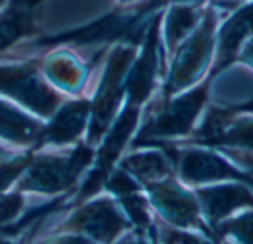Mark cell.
<instances>
[{
	"mask_svg": "<svg viewBox=\"0 0 253 244\" xmlns=\"http://www.w3.org/2000/svg\"><path fill=\"white\" fill-rule=\"evenodd\" d=\"M140 42L122 41L107 48V57L103 63V69L95 82V88L91 92V113L89 124L85 134V142L95 148L104 133L112 125L125 95V76L134 60Z\"/></svg>",
	"mask_w": 253,
	"mask_h": 244,
	"instance_id": "5b68a950",
	"label": "cell"
},
{
	"mask_svg": "<svg viewBox=\"0 0 253 244\" xmlns=\"http://www.w3.org/2000/svg\"><path fill=\"white\" fill-rule=\"evenodd\" d=\"M216 241H235L253 244V208L241 210L213 228Z\"/></svg>",
	"mask_w": 253,
	"mask_h": 244,
	"instance_id": "d6986e66",
	"label": "cell"
},
{
	"mask_svg": "<svg viewBox=\"0 0 253 244\" xmlns=\"http://www.w3.org/2000/svg\"><path fill=\"white\" fill-rule=\"evenodd\" d=\"M241 2H247V0H209L207 3L213 5L217 9H222L223 6H226L228 3H241Z\"/></svg>",
	"mask_w": 253,
	"mask_h": 244,
	"instance_id": "7402d4cb",
	"label": "cell"
},
{
	"mask_svg": "<svg viewBox=\"0 0 253 244\" xmlns=\"http://www.w3.org/2000/svg\"><path fill=\"white\" fill-rule=\"evenodd\" d=\"M36 60L48 82L66 97L86 94L94 66L98 63V60L84 61L76 54V49L67 46L46 49V54L36 57Z\"/></svg>",
	"mask_w": 253,
	"mask_h": 244,
	"instance_id": "8fae6325",
	"label": "cell"
},
{
	"mask_svg": "<svg viewBox=\"0 0 253 244\" xmlns=\"http://www.w3.org/2000/svg\"><path fill=\"white\" fill-rule=\"evenodd\" d=\"M238 112H252L253 113V104H247V106H243V107H235Z\"/></svg>",
	"mask_w": 253,
	"mask_h": 244,
	"instance_id": "d4e9b609",
	"label": "cell"
},
{
	"mask_svg": "<svg viewBox=\"0 0 253 244\" xmlns=\"http://www.w3.org/2000/svg\"><path fill=\"white\" fill-rule=\"evenodd\" d=\"M253 36V0L240 5L229 17L217 24L216 45L209 76L214 79L220 72L235 63L243 45Z\"/></svg>",
	"mask_w": 253,
	"mask_h": 244,
	"instance_id": "4fadbf2b",
	"label": "cell"
},
{
	"mask_svg": "<svg viewBox=\"0 0 253 244\" xmlns=\"http://www.w3.org/2000/svg\"><path fill=\"white\" fill-rule=\"evenodd\" d=\"M9 2H11V0H0V11L5 9L9 5Z\"/></svg>",
	"mask_w": 253,
	"mask_h": 244,
	"instance_id": "484cf974",
	"label": "cell"
},
{
	"mask_svg": "<svg viewBox=\"0 0 253 244\" xmlns=\"http://www.w3.org/2000/svg\"><path fill=\"white\" fill-rule=\"evenodd\" d=\"M235 61L243 63V64H246L247 67H250L253 70V36L243 45V48L240 49Z\"/></svg>",
	"mask_w": 253,
	"mask_h": 244,
	"instance_id": "44dd1931",
	"label": "cell"
},
{
	"mask_svg": "<svg viewBox=\"0 0 253 244\" xmlns=\"http://www.w3.org/2000/svg\"><path fill=\"white\" fill-rule=\"evenodd\" d=\"M94 155L95 148L85 140L69 148L36 151L14 188L27 197H67L69 200L91 167Z\"/></svg>",
	"mask_w": 253,
	"mask_h": 244,
	"instance_id": "7a4b0ae2",
	"label": "cell"
},
{
	"mask_svg": "<svg viewBox=\"0 0 253 244\" xmlns=\"http://www.w3.org/2000/svg\"><path fill=\"white\" fill-rule=\"evenodd\" d=\"M0 97L46 121L66 98L43 76L36 57L0 58Z\"/></svg>",
	"mask_w": 253,
	"mask_h": 244,
	"instance_id": "8992f818",
	"label": "cell"
},
{
	"mask_svg": "<svg viewBox=\"0 0 253 244\" xmlns=\"http://www.w3.org/2000/svg\"><path fill=\"white\" fill-rule=\"evenodd\" d=\"M27 195L12 188L0 194V229L17 223L26 211Z\"/></svg>",
	"mask_w": 253,
	"mask_h": 244,
	"instance_id": "ffe728a7",
	"label": "cell"
},
{
	"mask_svg": "<svg viewBox=\"0 0 253 244\" xmlns=\"http://www.w3.org/2000/svg\"><path fill=\"white\" fill-rule=\"evenodd\" d=\"M118 167L131 174L142 186L174 176L171 160L161 146L130 148L121 157Z\"/></svg>",
	"mask_w": 253,
	"mask_h": 244,
	"instance_id": "2e32d148",
	"label": "cell"
},
{
	"mask_svg": "<svg viewBox=\"0 0 253 244\" xmlns=\"http://www.w3.org/2000/svg\"><path fill=\"white\" fill-rule=\"evenodd\" d=\"M219 9L207 3L194 32L167 60L166 73L155 97L166 100L198 83L210 70L214 57Z\"/></svg>",
	"mask_w": 253,
	"mask_h": 244,
	"instance_id": "277c9868",
	"label": "cell"
},
{
	"mask_svg": "<svg viewBox=\"0 0 253 244\" xmlns=\"http://www.w3.org/2000/svg\"><path fill=\"white\" fill-rule=\"evenodd\" d=\"M206 5L192 3H169L161 18V43L167 60L176 48L194 32L203 18Z\"/></svg>",
	"mask_w": 253,
	"mask_h": 244,
	"instance_id": "e0dca14e",
	"label": "cell"
},
{
	"mask_svg": "<svg viewBox=\"0 0 253 244\" xmlns=\"http://www.w3.org/2000/svg\"><path fill=\"white\" fill-rule=\"evenodd\" d=\"M91 113V98L88 94L66 97L57 110L45 121L39 149L69 148L85 139Z\"/></svg>",
	"mask_w": 253,
	"mask_h": 244,
	"instance_id": "30bf717a",
	"label": "cell"
},
{
	"mask_svg": "<svg viewBox=\"0 0 253 244\" xmlns=\"http://www.w3.org/2000/svg\"><path fill=\"white\" fill-rule=\"evenodd\" d=\"M201 216L213 232V228L232 214L253 208V186L238 182H217L192 188ZM214 237V235H213Z\"/></svg>",
	"mask_w": 253,
	"mask_h": 244,
	"instance_id": "7c38bea8",
	"label": "cell"
},
{
	"mask_svg": "<svg viewBox=\"0 0 253 244\" xmlns=\"http://www.w3.org/2000/svg\"><path fill=\"white\" fill-rule=\"evenodd\" d=\"M155 217L173 228L194 231L206 235L211 243L214 237L204 222L194 189L183 185L174 176L143 186Z\"/></svg>",
	"mask_w": 253,
	"mask_h": 244,
	"instance_id": "9c48e42d",
	"label": "cell"
},
{
	"mask_svg": "<svg viewBox=\"0 0 253 244\" xmlns=\"http://www.w3.org/2000/svg\"><path fill=\"white\" fill-rule=\"evenodd\" d=\"M209 0H169V3H192V5H206Z\"/></svg>",
	"mask_w": 253,
	"mask_h": 244,
	"instance_id": "603a6c76",
	"label": "cell"
},
{
	"mask_svg": "<svg viewBox=\"0 0 253 244\" xmlns=\"http://www.w3.org/2000/svg\"><path fill=\"white\" fill-rule=\"evenodd\" d=\"M171 145H195L211 149H237L253 152V113L238 112L235 107L210 106L201 124L192 133Z\"/></svg>",
	"mask_w": 253,
	"mask_h": 244,
	"instance_id": "ba28073f",
	"label": "cell"
},
{
	"mask_svg": "<svg viewBox=\"0 0 253 244\" xmlns=\"http://www.w3.org/2000/svg\"><path fill=\"white\" fill-rule=\"evenodd\" d=\"M139 2H142V0H115V5H133Z\"/></svg>",
	"mask_w": 253,
	"mask_h": 244,
	"instance_id": "cb8c5ba5",
	"label": "cell"
},
{
	"mask_svg": "<svg viewBox=\"0 0 253 244\" xmlns=\"http://www.w3.org/2000/svg\"><path fill=\"white\" fill-rule=\"evenodd\" d=\"M41 6L38 0H11L0 11V58L38 38L41 27L36 12Z\"/></svg>",
	"mask_w": 253,
	"mask_h": 244,
	"instance_id": "5bb4252c",
	"label": "cell"
},
{
	"mask_svg": "<svg viewBox=\"0 0 253 244\" xmlns=\"http://www.w3.org/2000/svg\"><path fill=\"white\" fill-rule=\"evenodd\" d=\"M36 151L0 145V194L15 186Z\"/></svg>",
	"mask_w": 253,
	"mask_h": 244,
	"instance_id": "ac0fdd59",
	"label": "cell"
},
{
	"mask_svg": "<svg viewBox=\"0 0 253 244\" xmlns=\"http://www.w3.org/2000/svg\"><path fill=\"white\" fill-rule=\"evenodd\" d=\"M45 121L0 97V145L18 149H39Z\"/></svg>",
	"mask_w": 253,
	"mask_h": 244,
	"instance_id": "9a60e30c",
	"label": "cell"
},
{
	"mask_svg": "<svg viewBox=\"0 0 253 244\" xmlns=\"http://www.w3.org/2000/svg\"><path fill=\"white\" fill-rule=\"evenodd\" d=\"M66 220L60 222L43 241L61 243H118L133 240V226L118 201L107 192L69 207Z\"/></svg>",
	"mask_w": 253,
	"mask_h": 244,
	"instance_id": "3957f363",
	"label": "cell"
},
{
	"mask_svg": "<svg viewBox=\"0 0 253 244\" xmlns=\"http://www.w3.org/2000/svg\"><path fill=\"white\" fill-rule=\"evenodd\" d=\"M213 81L206 75L194 86L166 100L154 97L145 107L142 122L130 148L177 143L186 139L209 103Z\"/></svg>",
	"mask_w": 253,
	"mask_h": 244,
	"instance_id": "6da1fadb",
	"label": "cell"
},
{
	"mask_svg": "<svg viewBox=\"0 0 253 244\" xmlns=\"http://www.w3.org/2000/svg\"><path fill=\"white\" fill-rule=\"evenodd\" d=\"M167 151L177 180L189 188L238 180L253 186V174L234 167L216 149L195 145H157Z\"/></svg>",
	"mask_w": 253,
	"mask_h": 244,
	"instance_id": "52a82bcc",
	"label": "cell"
}]
</instances>
